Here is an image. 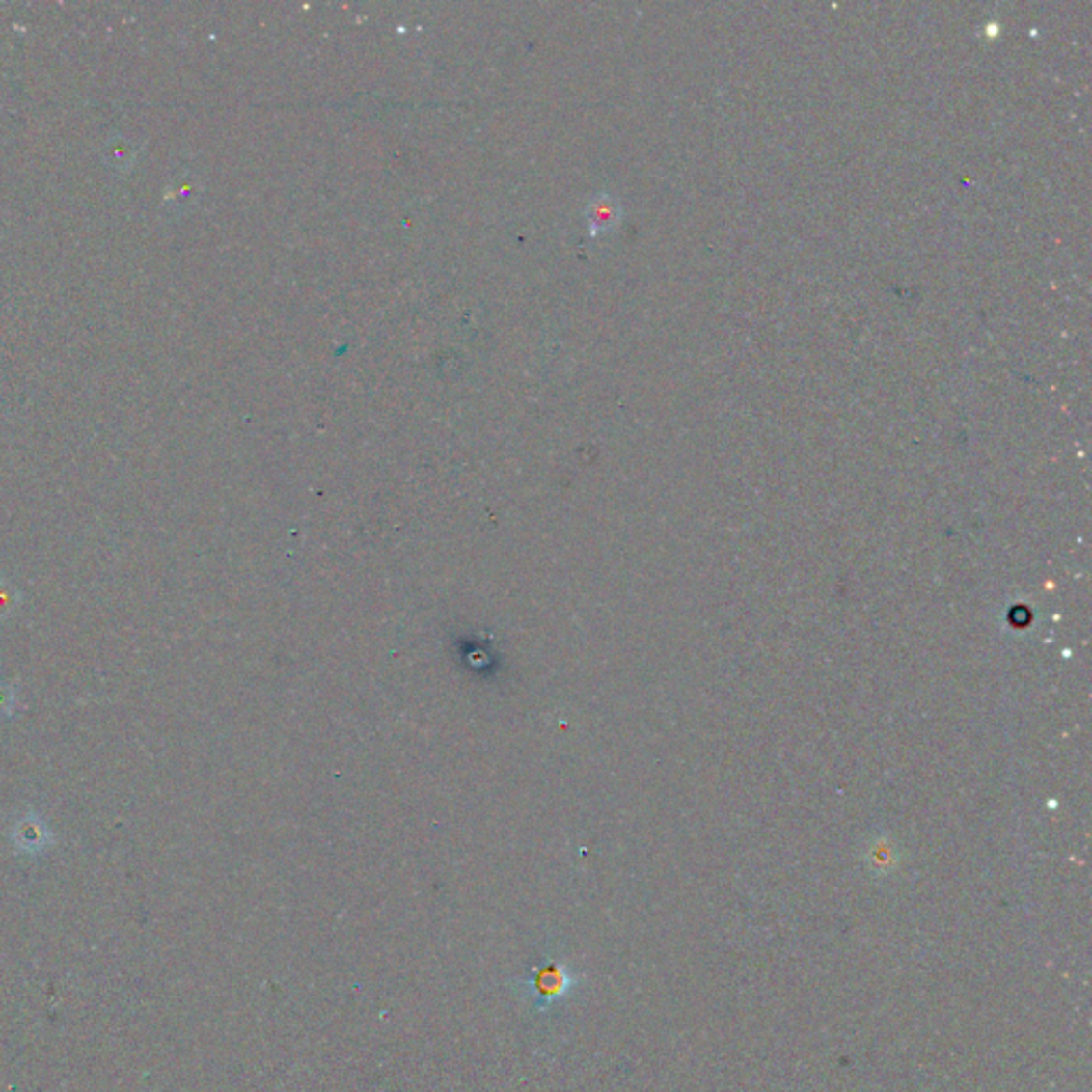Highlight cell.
I'll use <instances>...</instances> for the list:
<instances>
[{
  "mask_svg": "<svg viewBox=\"0 0 1092 1092\" xmlns=\"http://www.w3.org/2000/svg\"><path fill=\"white\" fill-rule=\"evenodd\" d=\"M9 838H12V845H14L15 852L28 854V856L43 854L54 845L52 828L47 826V822L41 817V813H37V811H26L22 817H19L17 822L12 826Z\"/></svg>",
  "mask_w": 1092,
  "mask_h": 1092,
  "instance_id": "6da1fadb",
  "label": "cell"
},
{
  "mask_svg": "<svg viewBox=\"0 0 1092 1092\" xmlns=\"http://www.w3.org/2000/svg\"><path fill=\"white\" fill-rule=\"evenodd\" d=\"M19 606H22V591L12 581L0 576V621L12 619Z\"/></svg>",
  "mask_w": 1092,
  "mask_h": 1092,
  "instance_id": "3957f363",
  "label": "cell"
},
{
  "mask_svg": "<svg viewBox=\"0 0 1092 1092\" xmlns=\"http://www.w3.org/2000/svg\"><path fill=\"white\" fill-rule=\"evenodd\" d=\"M619 218H621V207L609 192H602V195L591 199V204L587 207L591 237H598L600 232L613 231L616 225H619Z\"/></svg>",
  "mask_w": 1092,
  "mask_h": 1092,
  "instance_id": "7a4b0ae2",
  "label": "cell"
},
{
  "mask_svg": "<svg viewBox=\"0 0 1092 1092\" xmlns=\"http://www.w3.org/2000/svg\"><path fill=\"white\" fill-rule=\"evenodd\" d=\"M17 706L15 687L0 681V717H14Z\"/></svg>",
  "mask_w": 1092,
  "mask_h": 1092,
  "instance_id": "277c9868",
  "label": "cell"
}]
</instances>
